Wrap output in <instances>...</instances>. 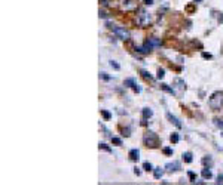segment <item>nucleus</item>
Returning <instances> with one entry per match:
<instances>
[{
  "label": "nucleus",
  "instance_id": "dca6fc26",
  "mask_svg": "<svg viewBox=\"0 0 223 185\" xmlns=\"http://www.w3.org/2000/svg\"><path fill=\"white\" fill-rule=\"evenodd\" d=\"M179 139H180V136H179L177 133H172L171 135V142H174V144L179 142Z\"/></svg>",
  "mask_w": 223,
  "mask_h": 185
},
{
  "label": "nucleus",
  "instance_id": "20e7f679",
  "mask_svg": "<svg viewBox=\"0 0 223 185\" xmlns=\"http://www.w3.org/2000/svg\"><path fill=\"white\" fill-rule=\"evenodd\" d=\"M144 144H146L147 147H156L158 145V136L153 132H147L144 135Z\"/></svg>",
  "mask_w": 223,
  "mask_h": 185
},
{
  "label": "nucleus",
  "instance_id": "5701e85b",
  "mask_svg": "<svg viewBox=\"0 0 223 185\" xmlns=\"http://www.w3.org/2000/svg\"><path fill=\"white\" fill-rule=\"evenodd\" d=\"M216 125L219 127H223V120H219V118H217V120H216Z\"/></svg>",
  "mask_w": 223,
  "mask_h": 185
},
{
  "label": "nucleus",
  "instance_id": "f8f14e48",
  "mask_svg": "<svg viewBox=\"0 0 223 185\" xmlns=\"http://www.w3.org/2000/svg\"><path fill=\"white\" fill-rule=\"evenodd\" d=\"M162 173H164V170H162L161 168L153 169V175H155V178H156V179H161V176H162Z\"/></svg>",
  "mask_w": 223,
  "mask_h": 185
},
{
  "label": "nucleus",
  "instance_id": "1a4fd4ad",
  "mask_svg": "<svg viewBox=\"0 0 223 185\" xmlns=\"http://www.w3.org/2000/svg\"><path fill=\"white\" fill-rule=\"evenodd\" d=\"M129 159L132 160V161H138V159H140V151H138L137 148H134V150L129 151Z\"/></svg>",
  "mask_w": 223,
  "mask_h": 185
},
{
  "label": "nucleus",
  "instance_id": "412c9836",
  "mask_svg": "<svg viewBox=\"0 0 223 185\" xmlns=\"http://www.w3.org/2000/svg\"><path fill=\"white\" fill-rule=\"evenodd\" d=\"M189 178H190V181H192V182H195V181H197V179H195V173H193V172H189Z\"/></svg>",
  "mask_w": 223,
  "mask_h": 185
},
{
  "label": "nucleus",
  "instance_id": "b1692460",
  "mask_svg": "<svg viewBox=\"0 0 223 185\" xmlns=\"http://www.w3.org/2000/svg\"><path fill=\"white\" fill-rule=\"evenodd\" d=\"M217 184H223V175H219V176H217Z\"/></svg>",
  "mask_w": 223,
  "mask_h": 185
},
{
  "label": "nucleus",
  "instance_id": "6ab92c4d",
  "mask_svg": "<svg viewBox=\"0 0 223 185\" xmlns=\"http://www.w3.org/2000/svg\"><path fill=\"white\" fill-rule=\"evenodd\" d=\"M165 76V71L164 70H158V79H162Z\"/></svg>",
  "mask_w": 223,
  "mask_h": 185
},
{
  "label": "nucleus",
  "instance_id": "7ed1b4c3",
  "mask_svg": "<svg viewBox=\"0 0 223 185\" xmlns=\"http://www.w3.org/2000/svg\"><path fill=\"white\" fill-rule=\"evenodd\" d=\"M150 22H152V15H150V13H147V12H144V10H141L140 15H137V25L147 27Z\"/></svg>",
  "mask_w": 223,
  "mask_h": 185
},
{
  "label": "nucleus",
  "instance_id": "423d86ee",
  "mask_svg": "<svg viewBox=\"0 0 223 185\" xmlns=\"http://www.w3.org/2000/svg\"><path fill=\"white\" fill-rule=\"evenodd\" d=\"M146 44L150 49H153V48H159V46L162 44V42H161V39H158V37H150L146 42Z\"/></svg>",
  "mask_w": 223,
  "mask_h": 185
},
{
  "label": "nucleus",
  "instance_id": "f03ea898",
  "mask_svg": "<svg viewBox=\"0 0 223 185\" xmlns=\"http://www.w3.org/2000/svg\"><path fill=\"white\" fill-rule=\"evenodd\" d=\"M112 30H113V34H115L119 40H129V37H131L129 31L125 27H113Z\"/></svg>",
  "mask_w": 223,
  "mask_h": 185
},
{
  "label": "nucleus",
  "instance_id": "9d476101",
  "mask_svg": "<svg viewBox=\"0 0 223 185\" xmlns=\"http://www.w3.org/2000/svg\"><path fill=\"white\" fill-rule=\"evenodd\" d=\"M167 117H168L170 120H171V123H174V125H176V126L179 127V129H181V123L179 121V118H177V117H174V116H172L171 113H167Z\"/></svg>",
  "mask_w": 223,
  "mask_h": 185
},
{
  "label": "nucleus",
  "instance_id": "bb28decb",
  "mask_svg": "<svg viewBox=\"0 0 223 185\" xmlns=\"http://www.w3.org/2000/svg\"><path fill=\"white\" fill-rule=\"evenodd\" d=\"M103 116L106 118H110V113H107V111H103Z\"/></svg>",
  "mask_w": 223,
  "mask_h": 185
},
{
  "label": "nucleus",
  "instance_id": "f257e3e1",
  "mask_svg": "<svg viewBox=\"0 0 223 185\" xmlns=\"http://www.w3.org/2000/svg\"><path fill=\"white\" fill-rule=\"evenodd\" d=\"M208 105L211 110H220L223 107V92H216L211 95Z\"/></svg>",
  "mask_w": 223,
  "mask_h": 185
},
{
  "label": "nucleus",
  "instance_id": "f3484780",
  "mask_svg": "<svg viewBox=\"0 0 223 185\" xmlns=\"http://www.w3.org/2000/svg\"><path fill=\"white\" fill-rule=\"evenodd\" d=\"M162 89H164V91H167V92H170L171 95H174V93H176L172 89H170V87H168V84H162Z\"/></svg>",
  "mask_w": 223,
  "mask_h": 185
},
{
  "label": "nucleus",
  "instance_id": "a878e982",
  "mask_svg": "<svg viewBox=\"0 0 223 185\" xmlns=\"http://www.w3.org/2000/svg\"><path fill=\"white\" fill-rule=\"evenodd\" d=\"M101 148H103V150H106V151H110V148H107L104 144H100V150H101Z\"/></svg>",
  "mask_w": 223,
  "mask_h": 185
},
{
  "label": "nucleus",
  "instance_id": "aec40b11",
  "mask_svg": "<svg viewBox=\"0 0 223 185\" xmlns=\"http://www.w3.org/2000/svg\"><path fill=\"white\" fill-rule=\"evenodd\" d=\"M110 67H112V68H115V70H119V68H120L119 65H118V64L115 62V61H112V62H110Z\"/></svg>",
  "mask_w": 223,
  "mask_h": 185
},
{
  "label": "nucleus",
  "instance_id": "0eeeda50",
  "mask_svg": "<svg viewBox=\"0 0 223 185\" xmlns=\"http://www.w3.org/2000/svg\"><path fill=\"white\" fill-rule=\"evenodd\" d=\"M179 169H180V163L179 161H171V163L165 164V170L167 172H177Z\"/></svg>",
  "mask_w": 223,
  "mask_h": 185
},
{
  "label": "nucleus",
  "instance_id": "9b49d317",
  "mask_svg": "<svg viewBox=\"0 0 223 185\" xmlns=\"http://www.w3.org/2000/svg\"><path fill=\"white\" fill-rule=\"evenodd\" d=\"M201 175H202V178L204 179H211V176H213V173H211V170L208 168L202 169V172H201Z\"/></svg>",
  "mask_w": 223,
  "mask_h": 185
},
{
  "label": "nucleus",
  "instance_id": "ddd939ff",
  "mask_svg": "<svg viewBox=\"0 0 223 185\" xmlns=\"http://www.w3.org/2000/svg\"><path fill=\"white\" fill-rule=\"evenodd\" d=\"M152 110L150 108H143V117L144 118H149V117H152Z\"/></svg>",
  "mask_w": 223,
  "mask_h": 185
},
{
  "label": "nucleus",
  "instance_id": "cd10ccee",
  "mask_svg": "<svg viewBox=\"0 0 223 185\" xmlns=\"http://www.w3.org/2000/svg\"><path fill=\"white\" fill-rule=\"evenodd\" d=\"M144 2H146V5H152V2H153V0H144Z\"/></svg>",
  "mask_w": 223,
  "mask_h": 185
},
{
  "label": "nucleus",
  "instance_id": "4468645a",
  "mask_svg": "<svg viewBox=\"0 0 223 185\" xmlns=\"http://www.w3.org/2000/svg\"><path fill=\"white\" fill-rule=\"evenodd\" d=\"M183 160L186 163H192V154L190 152H183Z\"/></svg>",
  "mask_w": 223,
  "mask_h": 185
},
{
  "label": "nucleus",
  "instance_id": "2eb2a0df",
  "mask_svg": "<svg viewBox=\"0 0 223 185\" xmlns=\"http://www.w3.org/2000/svg\"><path fill=\"white\" fill-rule=\"evenodd\" d=\"M143 169H144L146 172H152V170H153V166H152L149 161H144V163H143Z\"/></svg>",
  "mask_w": 223,
  "mask_h": 185
},
{
  "label": "nucleus",
  "instance_id": "4be33fe9",
  "mask_svg": "<svg viewBox=\"0 0 223 185\" xmlns=\"http://www.w3.org/2000/svg\"><path fill=\"white\" fill-rule=\"evenodd\" d=\"M141 74H143V77H144V79H150V74H149L147 71H144V70L141 71Z\"/></svg>",
  "mask_w": 223,
  "mask_h": 185
},
{
  "label": "nucleus",
  "instance_id": "6e6552de",
  "mask_svg": "<svg viewBox=\"0 0 223 185\" xmlns=\"http://www.w3.org/2000/svg\"><path fill=\"white\" fill-rule=\"evenodd\" d=\"M125 84H127V86H129V87H132L136 92H140V87H138V84L136 83L132 79H127V80H125Z\"/></svg>",
  "mask_w": 223,
  "mask_h": 185
},
{
  "label": "nucleus",
  "instance_id": "39448f33",
  "mask_svg": "<svg viewBox=\"0 0 223 185\" xmlns=\"http://www.w3.org/2000/svg\"><path fill=\"white\" fill-rule=\"evenodd\" d=\"M122 8L125 10H132L137 8V2L136 0H122Z\"/></svg>",
  "mask_w": 223,
  "mask_h": 185
},
{
  "label": "nucleus",
  "instance_id": "a211bd4d",
  "mask_svg": "<svg viewBox=\"0 0 223 185\" xmlns=\"http://www.w3.org/2000/svg\"><path fill=\"white\" fill-rule=\"evenodd\" d=\"M112 142L116 144V145H122V141H120L119 138H112Z\"/></svg>",
  "mask_w": 223,
  "mask_h": 185
},
{
  "label": "nucleus",
  "instance_id": "393cba45",
  "mask_svg": "<svg viewBox=\"0 0 223 185\" xmlns=\"http://www.w3.org/2000/svg\"><path fill=\"white\" fill-rule=\"evenodd\" d=\"M164 152L165 154H172V150L171 148H164Z\"/></svg>",
  "mask_w": 223,
  "mask_h": 185
}]
</instances>
